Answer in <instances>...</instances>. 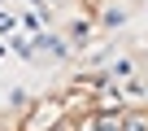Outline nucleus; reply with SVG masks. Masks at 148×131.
Returning a JSON list of instances; mask_svg holds the SVG:
<instances>
[{
  "mask_svg": "<svg viewBox=\"0 0 148 131\" xmlns=\"http://www.w3.org/2000/svg\"><path fill=\"white\" fill-rule=\"evenodd\" d=\"M122 131H148V122H144V118H131V122H126Z\"/></svg>",
  "mask_w": 148,
  "mask_h": 131,
  "instance_id": "nucleus-1",
  "label": "nucleus"
},
{
  "mask_svg": "<svg viewBox=\"0 0 148 131\" xmlns=\"http://www.w3.org/2000/svg\"><path fill=\"white\" fill-rule=\"evenodd\" d=\"M92 131H118V118H105L100 127H92Z\"/></svg>",
  "mask_w": 148,
  "mask_h": 131,
  "instance_id": "nucleus-2",
  "label": "nucleus"
}]
</instances>
